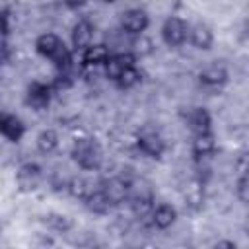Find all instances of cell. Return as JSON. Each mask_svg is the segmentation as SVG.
Listing matches in <instances>:
<instances>
[{
	"instance_id": "obj_4",
	"label": "cell",
	"mask_w": 249,
	"mask_h": 249,
	"mask_svg": "<svg viewBox=\"0 0 249 249\" xmlns=\"http://www.w3.org/2000/svg\"><path fill=\"white\" fill-rule=\"evenodd\" d=\"M161 39L167 47H181L189 39V25L179 16H169L161 25Z\"/></svg>"
},
{
	"instance_id": "obj_19",
	"label": "cell",
	"mask_w": 249,
	"mask_h": 249,
	"mask_svg": "<svg viewBox=\"0 0 249 249\" xmlns=\"http://www.w3.org/2000/svg\"><path fill=\"white\" fill-rule=\"evenodd\" d=\"M58 132L53 130V128H45L37 134V150L41 154H53L56 148H58Z\"/></svg>"
},
{
	"instance_id": "obj_20",
	"label": "cell",
	"mask_w": 249,
	"mask_h": 249,
	"mask_svg": "<svg viewBox=\"0 0 249 249\" xmlns=\"http://www.w3.org/2000/svg\"><path fill=\"white\" fill-rule=\"evenodd\" d=\"M140 80H142V74L138 72V68H136V66H128V68H124L123 74L115 80V86H117L119 89H130V88H134L136 84H140Z\"/></svg>"
},
{
	"instance_id": "obj_16",
	"label": "cell",
	"mask_w": 249,
	"mask_h": 249,
	"mask_svg": "<svg viewBox=\"0 0 249 249\" xmlns=\"http://www.w3.org/2000/svg\"><path fill=\"white\" fill-rule=\"evenodd\" d=\"M150 220H152V224H154L158 230H167V228H171V226L175 224V220H177V210H175V206H171L169 202H161V204L154 206Z\"/></svg>"
},
{
	"instance_id": "obj_5",
	"label": "cell",
	"mask_w": 249,
	"mask_h": 249,
	"mask_svg": "<svg viewBox=\"0 0 249 249\" xmlns=\"http://www.w3.org/2000/svg\"><path fill=\"white\" fill-rule=\"evenodd\" d=\"M51 97H53V86L43 84V82H31L27 86L25 103L33 111H45L51 105Z\"/></svg>"
},
{
	"instance_id": "obj_7",
	"label": "cell",
	"mask_w": 249,
	"mask_h": 249,
	"mask_svg": "<svg viewBox=\"0 0 249 249\" xmlns=\"http://www.w3.org/2000/svg\"><path fill=\"white\" fill-rule=\"evenodd\" d=\"M128 66H136V54L130 53V51H124V53H117V54H111L107 58V62L103 64V72H105V78H109L111 82H115L124 68Z\"/></svg>"
},
{
	"instance_id": "obj_21",
	"label": "cell",
	"mask_w": 249,
	"mask_h": 249,
	"mask_svg": "<svg viewBox=\"0 0 249 249\" xmlns=\"http://www.w3.org/2000/svg\"><path fill=\"white\" fill-rule=\"evenodd\" d=\"M66 189H68V193H70L72 196L82 198V200L91 193L89 183H88L84 177H70V179H68V183H66Z\"/></svg>"
},
{
	"instance_id": "obj_25",
	"label": "cell",
	"mask_w": 249,
	"mask_h": 249,
	"mask_svg": "<svg viewBox=\"0 0 249 249\" xmlns=\"http://www.w3.org/2000/svg\"><path fill=\"white\" fill-rule=\"evenodd\" d=\"M214 247H230V249H235V241H226V239H222V241H216Z\"/></svg>"
},
{
	"instance_id": "obj_8",
	"label": "cell",
	"mask_w": 249,
	"mask_h": 249,
	"mask_svg": "<svg viewBox=\"0 0 249 249\" xmlns=\"http://www.w3.org/2000/svg\"><path fill=\"white\" fill-rule=\"evenodd\" d=\"M41 177H43V169L37 165V163H23L18 173H16V183L19 187V191L23 193H29V191H35L41 183Z\"/></svg>"
},
{
	"instance_id": "obj_11",
	"label": "cell",
	"mask_w": 249,
	"mask_h": 249,
	"mask_svg": "<svg viewBox=\"0 0 249 249\" xmlns=\"http://www.w3.org/2000/svg\"><path fill=\"white\" fill-rule=\"evenodd\" d=\"M185 123L193 134L212 130V117L204 107H189L185 113Z\"/></svg>"
},
{
	"instance_id": "obj_3",
	"label": "cell",
	"mask_w": 249,
	"mask_h": 249,
	"mask_svg": "<svg viewBox=\"0 0 249 249\" xmlns=\"http://www.w3.org/2000/svg\"><path fill=\"white\" fill-rule=\"evenodd\" d=\"M136 146L144 156H148L152 160H160L165 152V142H163L161 134L152 126H144L136 134Z\"/></svg>"
},
{
	"instance_id": "obj_12",
	"label": "cell",
	"mask_w": 249,
	"mask_h": 249,
	"mask_svg": "<svg viewBox=\"0 0 249 249\" xmlns=\"http://www.w3.org/2000/svg\"><path fill=\"white\" fill-rule=\"evenodd\" d=\"M0 132L6 140L10 142H19L25 134V124L19 117L12 115V113H2L0 117Z\"/></svg>"
},
{
	"instance_id": "obj_14",
	"label": "cell",
	"mask_w": 249,
	"mask_h": 249,
	"mask_svg": "<svg viewBox=\"0 0 249 249\" xmlns=\"http://www.w3.org/2000/svg\"><path fill=\"white\" fill-rule=\"evenodd\" d=\"M191 150H193V156H195L196 160H206V158H210V156L214 154V150H216V138H214L212 130L193 134Z\"/></svg>"
},
{
	"instance_id": "obj_15",
	"label": "cell",
	"mask_w": 249,
	"mask_h": 249,
	"mask_svg": "<svg viewBox=\"0 0 249 249\" xmlns=\"http://www.w3.org/2000/svg\"><path fill=\"white\" fill-rule=\"evenodd\" d=\"M189 41L198 51H210L214 45V33L206 23H195L189 27Z\"/></svg>"
},
{
	"instance_id": "obj_10",
	"label": "cell",
	"mask_w": 249,
	"mask_h": 249,
	"mask_svg": "<svg viewBox=\"0 0 249 249\" xmlns=\"http://www.w3.org/2000/svg\"><path fill=\"white\" fill-rule=\"evenodd\" d=\"M228 78H230L228 68L222 62H212L206 68H202L198 74V82L204 88H222L228 82Z\"/></svg>"
},
{
	"instance_id": "obj_1",
	"label": "cell",
	"mask_w": 249,
	"mask_h": 249,
	"mask_svg": "<svg viewBox=\"0 0 249 249\" xmlns=\"http://www.w3.org/2000/svg\"><path fill=\"white\" fill-rule=\"evenodd\" d=\"M35 49L41 56L49 58L60 72H66L72 66V54L64 41L56 33H43L35 41Z\"/></svg>"
},
{
	"instance_id": "obj_22",
	"label": "cell",
	"mask_w": 249,
	"mask_h": 249,
	"mask_svg": "<svg viewBox=\"0 0 249 249\" xmlns=\"http://www.w3.org/2000/svg\"><path fill=\"white\" fill-rule=\"evenodd\" d=\"M235 193H237V198L243 204H249V173H245V175L239 177L237 187H235Z\"/></svg>"
},
{
	"instance_id": "obj_13",
	"label": "cell",
	"mask_w": 249,
	"mask_h": 249,
	"mask_svg": "<svg viewBox=\"0 0 249 249\" xmlns=\"http://www.w3.org/2000/svg\"><path fill=\"white\" fill-rule=\"evenodd\" d=\"M93 33H95V27L89 19H78L72 27V45L76 51H84L91 45L93 41Z\"/></svg>"
},
{
	"instance_id": "obj_26",
	"label": "cell",
	"mask_w": 249,
	"mask_h": 249,
	"mask_svg": "<svg viewBox=\"0 0 249 249\" xmlns=\"http://www.w3.org/2000/svg\"><path fill=\"white\" fill-rule=\"evenodd\" d=\"M99 2H103V4H113V2H117V0H99Z\"/></svg>"
},
{
	"instance_id": "obj_23",
	"label": "cell",
	"mask_w": 249,
	"mask_h": 249,
	"mask_svg": "<svg viewBox=\"0 0 249 249\" xmlns=\"http://www.w3.org/2000/svg\"><path fill=\"white\" fill-rule=\"evenodd\" d=\"M49 224H51L54 230H62V231H66V230L72 226V222H70L66 216H58V214H51V216H49Z\"/></svg>"
},
{
	"instance_id": "obj_2",
	"label": "cell",
	"mask_w": 249,
	"mask_h": 249,
	"mask_svg": "<svg viewBox=\"0 0 249 249\" xmlns=\"http://www.w3.org/2000/svg\"><path fill=\"white\" fill-rule=\"evenodd\" d=\"M72 160L84 171H97L103 163V150L95 138H78L72 146Z\"/></svg>"
},
{
	"instance_id": "obj_18",
	"label": "cell",
	"mask_w": 249,
	"mask_h": 249,
	"mask_svg": "<svg viewBox=\"0 0 249 249\" xmlns=\"http://www.w3.org/2000/svg\"><path fill=\"white\" fill-rule=\"evenodd\" d=\"M84 204H86V208H88L89 212H93V214H107V212L113 208L111 200L107 198V195L103 193L101 187H99V189H91V193L84 198Z\"/></svg>"
},
{
	"instance_id": "obj_24",
	"label": "cell",
	"mask_w": 249,
	"mask_h": 249,
	"mask_svg": "<svg viewBox=\"0 0 249 249\" xmlns=\"http://www.w3.org/2000/svg\"><path fill=\"white\" fill-rule=\"evenodd\" d=\"M86 2H88V0H64V4H66L68 8H72V10H78V8H82Z\"/></svg>"
},
{
	"instance_id": "obj_6",
	"label": "cell",
	"mask_w": 249,
	"mask_h": 249,
	"mask_svg": "<svg viewBox=\"0 0 249 249\" xmlns=\"http://www.w3.org/2000/svg\"><path fill=\"white\" fill-rule=\"evenodd\" d=\"M150 25V16L140 8H130L121 16V27L128 35H142Z\"/></svg>"
},
{
	"instance_id": "obj_17",
	"label": "cell",
	"mask_w": 249,
	"mask_h": 249,
	"mask_svg": "<svg viewBox=\"0 0 249 249\" xmlns=\"http://www.w3.org/2000/svg\"><path fill=\"white\" fill-rule=\"evenodd\" d=\"M109 56H111V51L105 43H91L88 49L82 51L84 66H103Z\"/></svg>"
},
{
	"instance_id": "obj_9",
	"label": "cell",
	"mask_w": 249,
	"mask_h": 249,
	"mask_svg": "<svg viewBox=\"0 0 249 249\" xmlns=\"http://www.w3.org/2000/svg\"><path fill=\"white\" fill-rule=\"evenodd\" d=\"M101 189L113 206L128 200V196H130V181H126L124 177H111L101 185Z\"/></svg>"
}]
</instances>
